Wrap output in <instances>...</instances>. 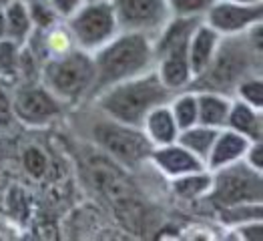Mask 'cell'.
Listing matches in <instances>:
<instances>
[{"instance_id": "cell-9", "label": "cell", "mask_w": 263, "mask_h": 241, "mask_svg": "<svg viewBox=\"0 0 263 241\" xmlns=\"http://www.w3.org/2000/svg\"><path fill=\"white\" fill-rule=\"evenodd\" d=\"M203 22L211 26L221 39L239 36L255 28L257 24H263V2L243 4L231 0H217L203 16Z\"/></svg>"}, {"instance_id": "cell-3", "label": "cell", "mask_w": 263, "mask_h": 241, "mask_svg": "<svg viewBox=\"0 0 263 241\" xmlns=\"http://www.w3.org/2000/svg\"><path fill=\"white\" fill-rule=\"evenodd\" d=\"M171 95L173 92L163 87V83L157 79L155 70H149L145 75L117 83L97 92L88 101V105H92L95 110H99L101 115L109 117L117 123L141 127L149 110L163 103H169Z\"/></svg>"}, {"instance_id": "cell-7", "label": "cell", "mask_w": 263, "mask_h": 241, "mask_svg": "<svg viewBox=\"0 0 263 241\" xmlns=\"http://www.w3.org/2000/svg\"><path fill=\"white\" fill-rule=\"evenodd\" d=\"M213 185L205 199H213L219 207L239 203H263V171L249 167L245 161L211 171Z\"/></svg>"}, {"instance_id": "cell-14", "label": "cell", "mask_w": 263, "mask_h": 241, "mask_svg": "<svg viewBox=\"0 0 263 241\" xmlns=\"http://www.w3.org/2000/svg\"><path fill=\"white\" fill-rule=\"evenodd\" d=\"M221 36L205 22L201 21L195 26V30L189 36L187 43V59L189 66L193 70V79H197L201 72H205V68L211 65L217 48H219Z\"/></svg>"}, {"instance_id": "cell-5", "label": "cell", "mask_w": 263, "mask_h": 241, "mask_svg": "<svg viewBox=\"0 0 263 241\" xmlns=\"http://www.w3.org/2000/svg\"><path fill=\"white\" fill-rule=\"evenodd\" d=\"M95 113V123L90 125V139L92 143L109 155L110 159L125 169H139L143 165H149V155L153 145L147 141L141 127H131L125 123H117L109 117Z\"/></svg>"}, {"instance_id": "cell-18", "label": "cell", "mask_w": 263, "mask_h": 241, "mask_svg": "<svg viewBox=\"0 0 263 241\" xmlns=\"http://www.w3.org/2000/svg\"><path fill=\"white\" fill-rule=\"evenodd\" d=\"M227 129L239 133L249 141H261L263 139V110L255 109L247 103L233 99L231 109L227 115Z\"/></svg>"}, {"instance_id": "cell-22", "label": "cell", "mask_w": 263, "mask_h": 241, "mask_svg": "<svg viewBox=\"0 0 263 241\" xmlns=\"http://www.w3.org/2000/svg\"><path fill=\"white\" fill-rule=\"evenodd\" d=\"M167 105L171 109V115L175 119L179 131H183V129H187V127L197 123V92L193 88H185V90L173 92Z\"/></svg>"}, {"instance_id": "cell-11", "label": "cell", "mask_w": 263, "mask_h": 241, "mask_svg": "<svg viewBox=\"0 0 263 241\" xmlns=\"http://www.w3.org/2000/svg\"><path fill=\"white\" fill-rule=\"evenodd\" d=\"M149 165L157 169L159 173L167 179L185 175V173H193V171H201L207 169L205 163L189 153L183 145L179 143H169V145H161V147H153L151 155H149Z\"/></svg>"}, {"instance_id": "cell-29", "label": "cell", "mask_w": 263, "mask_h": 241, "mask_svg": "<svg viewBox=\"0 0 263 241\" xmlns=\"http://www.w3.org/2000/svg\"><path fill=\"white\" fill-rule=\"evenodd\" d=\"M243 161H245L249 167H253V169H257V171H263V139L261 141H251V143H249Z\"/></svg>"}, {"instance_id": "cell-26", "label": "cell", "mask_w": 263, "mask_h": 241, "mask_svg": "<svg viewBox=\"0 0 263 241\" xmlns=\"http://www.w3.org/2000/svg\"><path fill=\"white\" fill-rule=\"evenodd\" d=\"M217 0H167L171 16H183V18H197L203 21V16L209 12V8Z\"/></svg>"}, {"instance_id": "cell-13", "label": "cell", "mask_w": 263, "mask_h": 241, "mask_svg": "<svg viewBox=\"0 0 263 241\" xmlns=\"http://www.w3.org/2000/svg\"><path fill=\"white\" fill-rule=\"evenodd\" d=\"M249 143L251 141L245 139L243 135L223 127V129L217 131V137H215V141L211 145V151L205 159V167L209 171H215V169H221V167L233 165L237 161H243Z\"/></svg>"}, {"instance_id": "cell-21", "label": "cell", "mask_w": 263, "mask_h": 241, "mask_svg": "<svg viewBox=\"0 0 263 241\" xmlns=\"http://www.w3.org/2000/svg\"><path fill=\"white\" fill-rule=\"evenodd\" d=\"M217 131L219 129H211V127H205L201 123H195L183 131H179V137H177V143L183 145L189 153H193L195 157H199L203 163L207 159V155L211 151V145L217 137Z\"/></svg>"}, {"instance_id": "cell-4", "label": "cell", "mask_w": 263, "mask_h": 241, "mask_svg": "<svg viewBox=\"0 0 263 241\" xmlns=\"http://www.w3.org/2000/svg\"><path fill=\"white\" fill-rule=\"evenodd\" d=\"M39 81L65 107H77L88 103L95 90L92 54L72 46L63 54L48 57L41 65Z\"/></svg>"}, {"instance_id": "cell-30", "label": "cell", "mask_w": 263, "mask_h": 241, "mask_svg": "<svg viewBox=\"0 0 263 241\" xmlns=\"http://www.w3.org/2000/svg\"><path fill=\"white\" fill-rule=\"evenodd\" d=\"M50 2V6L54 8V12L59 14V18L61 21H66L85 0H48Z\"/></svg>"}, {"instance_id": "cell-27", "label": "cell", "mask_w": 263, "mask_h": 241, "mask_svg": "<svg viewBox=\"0 0 263 241\" xmlns=\"http://www.w3.org/2000/svg\"><path fill=\"white\" fill-rule=\"evenodd\" d=\"M22 165L32 179H43L48 169V159L39 147H28L22 155Z\"/></svg>"}, {"instance_id": "cell-31", "label": "cell", "mask_w": 263, "mask_h": 241, "mask_svg": "<svg viewBox=\"0 0 263 241\" xmlns=\"http://www.w3.org/2000/svg\"><path fill=\"white\" fill-rule=\"evenodd\" d=\"M0 41H6V22H4V10L0 8Z\"/></svg>"}, {"instance_id": "cell-24", "label": "cell", "mask_w": 263, "mask_h": 241, "mask_svg": "<svg viewBox=\"0 0 263 241\" xmlns=\"http://www.w3.org/2000/svg\"><path fill=\"white\" fill-rule=\"evenodd\" d=\"M233 99L241 101V103H247L255 109L263 110V79L261 72H253V75H247L243 77L241 81L233 87V92H231Z\"/></svg>"}, {"instance_id": "cell-19", "label": "cell", "mask_w": 263, "mask_h": 241, "mask_svg": "<svg viewBox=\"0 0 263 241\" xmlns=\"http://www.w3.org/2000/svg\"><path fill=\"white\" fill-rule=\"evenodd\" d=\"M2 10H4V22H6V41L24 46L34 32V26L26 8V0H12L6 6H2Z\"/></svg>"}, {"instance_id": "cell-6", "label": "cell", "mask_w": 263, "mask_h": 241, "mask_svg": "<svg viewBox=\"0 0 263 241\" xmlns=\"http://www.w3.org/2000/svg\"><path fill=\"white\" fill-rule=\"evenodd\" d=\"M63 22L74 46L90 54L121 32L110 0H85Z\"/></svg>"}, {"instance_id": "cell-15", "label": "cell", "mask_w": 263, "mask_h": 241, "mask_svg": "<svg viewBox=\"0 0 263 241\" xmlns=\"http://www.w3.org/2000/svg\"><path fill=\"white\" fill-rule=\"evenodd\" d=\"M199 22L197 18H183V16H171L169 21L163 24V28L153 36V50L155 59L171 52L177 48H187L189 36L195 30Z\"/></svg>"}, {"instance_id": "cell-28", "label": "cell", "mask_w": 263, "mask_h": 241, "mask_svg": "<svg viewBox=\"0 0 263 241\" xmlns=\"http://www.w3.org/2000/svg\"><path fill=\"white\" fill-rule=\"evenodd\" d=\"M14 123L12 113V85L4 83L0 79V131L8 129Z\"/></svg>"}, {"instance_id": "cell-23", "label": "cell", "mask_w": 263, "mask_h": 241, "mask_svg": "<svg viewBox=\"0 0 263 241\" xmlns=\"http://www.w3.org/2000/svg\"><path fill=\"white\" fill-rule=\"evenodd\" d=\"M21 50L18 44L0 41V79L8 85H16L21 79Z\"/></svg>"}, {"instance_id": "cell-32", "label": "cell", "mask_w": 263, "mask_h": 241, "mask_svg": "<svg viewBox=\"0 0 263 241\" xmlns=\"http://www.w3.org/2000/svg\"><path fill=\"white\" fill-rule=\"evenodd\" d=\"M231 2H243V4H259L263 0H231Z\"/></svg>"}, {"instance_id": "cell-17", "label": "cell", "mask_w": 263, "mask_h": 241, "mask_svg": "<svg viewBox=\"0 0 263 241\" xmlns=\"http://www.w3.org/2000/svg\"><path fill=\"white\" fill-rule=\"evenodd\" d=\"M195 92H197V123L211 129H223L227 123L233 97L217 90H195Z\"/></svg>"}, {"instance_id": "cell-12", "label": "cell", "mask_w": 263, "mask_h": 241, "mask_svg": "<svg viewBox=\"0 0 263 241\" xmlns=\"http://www.w3.org/2000/svg\"><path fill=\"white\" fill-rule=\"evenodd\" d=\"M155 75L163 83V87L171 92H179L191 87L193 83V70L189 66L187 48H177L171 52H165L155 59Z\"/></svg>"}, {"instance_id": "cell-2", "label": "cell", "mask_w": 263, "mask_h": 241, "mask_svg": "<svg viewBox=\"0 0 263 241\" xmlns=\"http://www.w3.org/2000/svg\"><path fill=\"white\" fill-rule=\"evenodd\" d=\"M95 90L92 97L117 83L135 79L155 68L153 39L141 32L121 30L115 39L92 52ZM90 97V99H92Z\"/></svg>"}, {"instance_id": "cell-25", "label": "cell", "mask_w": 263, "mask_h": 241, "mask_svg": "<svg viewBox=\"0 0 263 241\" xmlns=\"http://www.w3.org/2000/svg\"><path fill=\"white\" fill-rule=\"evenodd\" d=\"M26 8H28L34 30H39V32H44L61 22L59 14L54 12V8L50 6L48 0H26Z\"/></svg>"}, {"instance_id": "cell-1", "label": "cell", "mask_w": 263, "mask_h": 241, "mask_svg": "<svg viewBox=\"0 0 263 241\" xmlns=\"http://www.w3.org/2000/svg\"><path fill=\"white\" fill-rule=\"evenodd\" d=\"M261 72V24L239 36L221 39L211 65L193 79V90H217L231 95L243 77Z\"/></svg>"}, {"instance_id": "cell-8", "label": "cell", "mask_w": 263, "mask_h": 241, "mask_svg": "<svg viewBox=\"0 0 263 241\" xmlns=\"http://www.w3.org/2000/svg\"><path fill=\"white\" fill-rule=\"evenodd\" d=\"M65 105L39 79L18 81L16 85H12L14 121H18L24 127H32V129L48 127L65 113Z\"/></svg>"}, {"instance_id": "cell-20", "label": "cell", "mask_w": 263, "mask_h": 241, "mask_svg": "<svg viewBox=\"0 0 263 241\" xmlns=\"http://www.w3.org/2000/svg\"><path fill=\"white\" fill-rule=\"evenodd\" d=\"M171 181V193L181 201H199L205 199L211 191L213 185V175L209 169H201L193 173H185L169 179Z\"/></svg>"}, {"instance_id": "cell-16", "label": "cell", "mask_w": 263, "mask_h": 241, "mask_svg": "<svg viewBox=\"0 0 263 241\" xmlns=\"http://www.w3.org/2000/svg\"><path fill=\"white\" fill-rule=\"evenodd\" d=\"M141 131L153 147L175 143L177 137H179V127H177L175 119L171 115L169 105L163 103V105L149 110V115L141 123Z\"/></svg>"}, {"instance_id": "cell-10", "label": "cell", "mask_w": 263, "mask_h": 241, "mask_svg": "<svg viewBox=\"0 0 263 241\" xmlns=\"http://www.w3.org/2000/svg\"><path fill=\"white\" fill-rule=\"evenodd\" d=\"M121 30L141 32L153 39L171 18L167 0H110Z\"/></svg>"}, {"instance_id": "cell-33", "label": "cell", "mask_w": 263, "mask_h": 241, "mask_svg": "<svg viewBox=\"0 0 263 241\" xmlns=\"http://www.w3.org/2000/svg\"><path fill=\"white\" fill-rule=\"evenodd\" d=\"M8 2H12V0H0V8H2V6H6Z\"/></svg>"}]
</instances>
